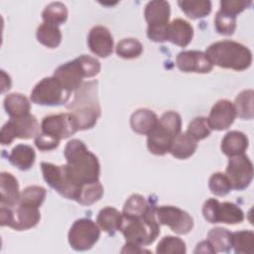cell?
Wrapping results in <instances>:
<instances>
[{"label": "cell", "instance_id": "cell-1", "mask_svg": "<svg viewBox=\"0 0 254 254\" xmlns=\"http://www.w3.org/2000/svg\"><path fill=\"white\" fill-rule=\"evenodd\" d=\"M64 155L66 160V164L64 165L65 173L69 181L79 190L83 185L99 181V161L82 141L78 139L68 141Z\"/></svg>", "mask_w": 254, "mask_h": 254}, {"label": "cell", "instance_id": "cell-2", "mask_svg": "<svg viewBox=\"0 0 254 254\" xmlns=\"http://www.w3.org/2000/svg\"><path fill=\"white\" fill-rule=\"evenodd\" d=\"M66 109L75 117L78 130H87L95 126L101 115V107L97 95V81L82 82L75 90L72 101L66 105Z\"/></svg>", "mask_w": 254, "mask_h": 254}, {"label": "cell", "instance_id": "cell-3", "mask_svg": "<svg viewBox=\"0 0 254 254\" xmlns=\"http://www.w3.org/2000/svg\"><path fill=\"white\" fill-rule=\"evenodd\" d=\"M156 206L150 205L145 214L129 216L122 214L119 231L123 234L126 243L138 246L152 244L160 234V223L155 214Z\"/></svg>", "mask_w": 254, "mask_h": 254}, {"label": "cell", "instance_id": "cell-4", "mask_svg": "<svg viewBox=\"0 0 254 254\" xmlns=\"http://www.w3.org/2000/svg\"><path fill=\"white\" fill-rule=\"evenodd\" d=\"M205 55L212 64L237 71L247 69L252 63V53L244 45L224 40L211 44Z\"/></svg>", "mask_w": 254, "mask_h": 254}, {"label": "cell", "instance_id": "cell-5", "mask_svg": "<svg viewBox=\"0 0 254 254\" xmlns=\"http://www.w3.org/2000/svg\"><path fill=\"white\" fill-rule=\"evenodd\" d=\"M101 65L98 60L87 55H81L56 68L54 76L67 91L71 92L79 88L84 77H93L99 73Z\"/></svg>", "mask_w": 254, "mask_h": 254}, {"label": "cell", "instance_id": "cell-6", "mask_svg": "<svg viewBox=\"0 0 254 254\" xmlns=\"http://www.w3.org/2000/svg\"><path fill=\"white\" fill-rule=\"evenodd\" d=\"M182 117L176 111L162 114L153 130L147 135V148L150 153L163 156L170 150L174 138L181 133Z\"/></svg>", "mask_w": 254, "mask_h": 254}, {"label": "cell", "instance_id": "cell-7", "mask_svg": "<svg viewBox=\"0 0 254 254\" xmlns=\"http://www.w3.org/2000/svg\"><path fill=\"white\" fill-rule=\"evenodd\" d=\"M148 23L147 36L156 43L167 41V31L171 16V6L168 1L153 0L146 4L144 11Z\"/></svg>", "mask_w": 254, "mask_h": 254}, {"label": "cell", "instance_id": "cell-8", "mask_svg": "<svg viewBox=\"0 0 254 254\" xmlns=\"http://www.w3.org/2000/svg\"><path fill=\"white\" fill-rule=\"evenodd\" d=\"M70 93L53 75L41 79L31 91L30 98L38 105L59 106L67 103Z\"/></svg>", "mask_w": 254, "mask_h": 254}, {"label": "cell", "instance_id": "cell-9", "mask_svg": "<svg viewBox=\"0 0 254 254\" xmlns=\"http://www.w3.org/2000/svg\"><path fill=\"white\" fill-rule=\"evenodd\" d=\"M41 219L39 207L18 203L16 208L1 205L0 224L22 231L35 227Z\"/></svg>", "mask_w": 254, "mask_h": 254}, {"label": "cell", "instance_id": "cell-10", "mask_svg": "<svg viewBox=\"0 0 254 254\" xmlns=\"http://www.w3.org/2000/svg\"><path fill=\"white\" fill-rule=\"evenodd\" d=\"M40 124L35 115L29 113L18 118H10L0 132V142L2 145H10L14 139H31L37 137Z\"/></svg>", "mask_w": 254, "mask_h": 254}, {"label": "cell", "instance_id": "cell-11", "mask_svg": "<svg viewBox=\"0 0 254 254\" xmlns=\"http://www.w3.org/2000/svg\"><path fill=\"white\" fill-rule=\"evenodd\" d=\"M41 169L44 180L52 189L67 199L77 200L80 190L69 181L64 165L42 162Z\"/></svg>", "mask_w": 254, "mask_h": 254}, {"label": "cell", "instance_id": "cell-12", "mask_svg": "<svg viewBox=\"0 0 254 254\" xmlns=\"http://www.w3.org/2000/svg\"><path fill=\"white\" fill-rule=\"evenodd\" d=\"M100 237L97 224L89 218H79L73 222L68 231V243L75 251H85L92 248Z\"/></svg>", "mask_w": 254, "mask_h": 254}, {"label": "cell", "instance_id": "cell-13", "mask_svg": "<svg viewBox=\"0 0 254 254\" xmlns=\"http://www.w3.org/2000/svg\"><path fill=\"white\" fill-rule=\"evenodd\" d=\"M155 214L160 225H167L177 234H188L193 227L192 217L185 210L173 205L156 206Z\"/></svg>", "mask_w": 254, "mask_h": 254}, {"label": "cell", "instance_id": "cell-14", "mask_svg": "<svg viewBox=\"0 0 254 254\" xmlns=\"http://www.w3.org/2000/svg\"><path fill=\"white\" fill-rule=\"evenodd\" d=\"M42 133L58 140L66 139L78 131L75 117L70 112L45 116L41 123Z\"/></svg>", "mask_w": 254, "mask_h": 254}, {"label": "cell", "instance_id": "cell-15", "mask_svg": "<svg viewBox=\"0 0 254 254\" xmlns=\"http://www.w3.org/2000/svg\"><path fill=\"white\" fill-rule=\"evenodd\" d=\"M225 175L233 190H243L250 186L253 179L252 162L244 154L230 157Z\"/></svg>", "mask_w": 254, "mask_h": 254}, {"label": "cell", "instance_id": "cell-16", "mask_svg": "<svg viewBox=\"0 0 254 254\" xmlns=\"http://www.w3.org/2000/svg\"><path fill=\"white\" fill-rule=\"evenodd\" d=\"M176 64L184 72L207 73L213 67L205 53L201 51H183L179 53L176 58Z\"/></svg>", "mask_w": 254, "mask_h": 254}, {"label": "cell", "instance_id": "cell-17", "mask_svg": "<svg viewBox=\"0 0 254 254\" xmlns=\"http://www.w3.org/2000/svg\"><path fill=\"white\" fill-rule=\"evenodd\" d=\"M87 45L89 50L100 58H107L113 52V37L109 30L101 25L90 29L87 36Z\"/></svg>", "mask_w": 254, "mask_h": 254}, {"label": "cell", "instance_id": "cell-18", "mask_svg": "<svg viewBox=\"0 0 254 254\" xmlns=\"http://www.w3.org/2000/svg\"><path fill=\"white\" fill-rule=\"evenodd\" d=\"M235 117L233 103L227 99H220L212 106L207 120L211 129L222 131L232 125Z\"/></svg>", "mask_w": 254, "mask_h": 254}, {"label": "cell", "instance_id": "cell-19", "mask_svg": "<svg viewBox=\"0 0 254 254\" xmlns=\"http://www.w3.org/2000/svg\"><path fill=\"white\" fill-rule=\"evenodd\" d=\"M193 28L186 20L177 18L169 23L167 31V41L185 48L192 40Z\"/></svg>", "mask_w": 254, "mask_h": 254}, {"label": "cell", "instance_id": "cell-20", "mask_svg": "<svg viewBox=\"0 0 254 254\" xmlns=\"http://www.w3.org/2000/svg\"><path fill=\"white\" fill-rule=\"evenodd\" d=\"M0 190H1V205L15 207L20 200L21 192L17 179L8 172L0 174Z\"/></svg>", "mask_w": 254, "mask_h": 254}, {"label": "cell", "instance_id": "cell-21", "mask_svg": "<svg viewBox=\"0 0 254 254\" xmlns=\"http://www.w3.org/2000/svg\"><path fill=\"white\" fill-rule=\"evenodd\" d=\"M249 145L247 136L240 131L227 132L221 140L220 149L226 156L234 157L245 153Z\"/></svg>", "mask_w": 254, "mask_h": 254}, {"label": "cell", "instance_id": "cell-22", "mask_svg": "<svg viewBox=\"0 0 254 254\" xmlns=\"http://www.w3.org/2000/svg\"><path fill=\"white\" fill-rule=\"evenodd\" d=\"M156 113L147 108L136 110L130 117V126L132 130L140 135H148L158 123Z\"/></svg>", "mask_w": 254, "mask_h": 254}, {"label": "cell", "instance_id": "cell-23", "mask_svg": "<svg viewBox=\"0 0 254 254\" xmlns=\"http://www.w3.org/2000/svg\"><path fill=\"white\" fill-rule=\"evenodd\" d=\"M197 149V143L187 133L178 134L170 147L171 155L180 160H186L191 157Z\"/></svg>", "mask_w": 254, "mask_h": 254}, {"label": "cell", "instance_id": "cell-24", "mask_svg": "<svg viewBox=\"0 0 254 254\" xmlns=\"http://www.w3.org/2000/svg\"><path fill=\"white\" fill-rule=\"evenodd\" d=\"M36 160V153L30 145L18 144L16 145L10 155L9 162L21 171L30 170Z\"/></svg>", "mask_w": 254, "mask_h": 254}, {"label": "cell", "instance_id": "cell-25", "mask_svg": "<svg viewBox=\"0 0 254 254\" xmlns=\"http://www.w3.org/2000/svg\"><path fill=\"white\" fill-rule=\"evenodd\" d=\"M4 108L10 118H18L30 113L31 104L24 94L13 92L4 98Z\"/></svg>", "mask_w": 254, "mask_h": 254}, {"label": "cell", "instance_id": "cell-26", "mask_svg": "<svg viewBox=\"0 0 254 254\" xmlns=\"http://www.w3.org/2000/svg\"><path fill=\"white\" fill-rule=\"evenodd\" d=\"M122 220V212L112 206H106L100 209L97 214L96 222L98 226L109 235H113L119 230Z\"/></svg>", "mask_w": 254, "mask_h": 254}, {"label": "cell", "instance_id": "cell-27", "mask_svg": "<svg viewBox=\"0 0 254 254\" xmlns=\"http://www.w3.org/2000/svg\"><path fill=\"white\" fill-rule=\"evenodd\" d=\"M36 36L39 43L50 49L59 47L62 42V33L59 26L49 23L41 24L37 29Z\"/></svg>", "mask_w": 254, "mask_h": 254}, {"label": "cell", "instance_id": "cell-28", "mask_svg": "<svg viewBox=\"0 0 254 254\" xmlns=\"http://www.w3.org/2000/svg\"><path fill=\"white\" fill-rule=\"evenodd\" d=\"M182 11L190 19L204 18L211 12V2L209 0H183L178 1Z\"/></svg>", "mask_w": 254, "mask_h": 254}, {"label": "cell", "instance_id": "cell-29", "mask_svg": "<svg viewBox=\"0 0 254 254\" xmlns=\"http://www.w3.org/2000/svg\"><path fill=\"white\" fill-rule=\"evenodd\" d=\"M236 116L241 119L251 120L254 117V91L245 89L241 91L235 98L233 103Z\"/></svg>", "mask_w": 254, "mask_h": 254}, {"label": "cell", "instance_id": "cell-30", "mask_svg": "<svg viewBox=\"0 0 254 254\" xmlns=\"http://www.w3.org/2000/svg\"><path fill=\"white\" fill-rule=\"evenodd\" d=\"M231 246L237 254H253L254 232L252 230H240L231 233Z\"/></svg>", "mask_w": 254, "mask_h": 254}, {"label": "cell", "instance_id": "cell-31", "mask_svg": "<svg viewBox=\"0 0 254 254\" xmlns=\"http://www.w3.org/2000/svg\"><path fill=\"white\" fill-rule=\"evenodd\" d=\"M207 240L212 245L215 252H230L231 246V232L223 227H215L207 233Z\"/></svg>", "mask_w": 254, "mask_h": 254}, {"label": "cell", "instance_id": "cell-32", "mask_svg": "<svg viewBox=\"0 0 254 254\" xmlns=\"http://www.w3.org/2000/svg\"><path fill=\"white\" fill-rule=\"evenodd\" d=\"M67 8L62 2H52L45 7L42 12V18L44 23L60 26L64 24L67 19Z\"/></svg>", "mask_w": 254, "mask_h": 254}, {"label": "cell", "instance_id": "cell-33", "mask_svg": "<svg viewBox=\"0 0 254 254\" xmlns=\"http://www.w3.org/2000/svg\"><path fill=\"white\" fill-rule=\"evenodd\" d=\"M244 220V212L233 202H220L218 211V222L227 224H237Z\"/></svg>", "mask_w": 254, "mask_h": 254}, {"label": "cell", "instance_id": "cell-34", "mask_svg": "<svg viewBox=\"0 0 254 254\" xmlns=\"http://www.w3.org/2000/svg\"><path fill=\"white\" fill-rule=\"evenodd\" d=\"M103 192L104 190L99 181L83 185L80 189L76 202L81 205H91L102 197Z\"/></svg>", "mask_w": 254, "mask_h": 254}, {"label": "cell", "instance_id": "cell-35", "mask_svg": "<svg viewBox=\"0 0 254 254\" xmlns=\"http://www.w3.org/2000/svg\"><path fill=\"white\" fill-rule=\"evenodd\" d=\"M115 52L117 56L122 59H136L143 53V46L138 40L127 38L118 42L115 48Z\"/></svg>", "mask_w": 254, "mask_h": 254}, {"label": "cell", "instance_id": "cell-36", "mask_svg": "<svg viewBox=\"0 0 254 254\" xmlns=\"http://www.w3.org/2000/svg\"><path fill=\"white\" fill-rule=\"evenodd\" d=\"M47 190L41 186H29L24 189L20 195L19 203L40 207L45 201Z\"/></svg>", "mask_w": 254, "mask_h": 254}, {"label": "cell", "instance_id": "cell-37", "mask_svg": "<svg viewBox=\"0 0 254 254\" xmlns=\"http://www.w3.org/2000/svg\"><path fill=\"white\" fill-rule=\"evenodd\" d=\"M150 204L147 202L145 197L141 194L135 193L129 196L125 201L122 214L129 216H140L146 213L149 209Z\"/></svg>", "mask_w": 254, "mask_h": 254}, {"label": "cell", "instance_id": "cell-38", "mask_svg": "<svg viewBox=\"0 0 254 254\" xmlns=\"http://www.w3.org/2000/svg\"><path fill=\"white\" fill-rule=\"evenodd\" d=\"M211 130L212 129L210 128L207 118L203 117V116H199V117L193 118L189 123L186 133L197 142L199 140H202V139L208 137Z\"/></svg>", "mask_w": 254, "mask_h": 254}, {"label": "cell", "instance_id": "cell-39", "mask_svg": "<svg viewBox=\"0 0 254 254\" xmlns=\"http://www.w3.org/2000/svg\"><path fill=\"white\" fill-rule=\"evenodd\" d=\"M156 252L160 254H185L187 252L186 243L179 237L165 236L158 243Z\"/></svg>", "mask_w": 254, "mask_h": 254}, {"label": "cell", "instance_id": "cell-40", "mask_svg": "<svg viewBox=\"0 0 254 254\" xmlns=\"http://www.w3.org/2000/svg\"><path fill=\"white\" fill-rule=\"evenodd\" d=\"M214 27L218 34L231 36L236 29V17L218 10L214 18Z\"/></svg>", "mask_w": 254, "mask_h": 254}, {"label": "cell", "instance_id": "cell-41", "mask_svg": "<svg viewBox=\"0 0 254 254\" xmlns=\"http://www.w3.org/2000/svg\"><path fill=\"white\" fill-rule=\"evenodd\" d=\"M208 188L211 193L217 196H224L232 190L227 176L220 172L214 173L210 176L208 180Z\"/></svg>", "mask_w": 254, "mask_h": 254}, {"label": "cell", "instance_id": "cell-42", "mask_svg": "<svg viewBox=\"0 0 254 254\" xmlns=\"http://www.w3.org/2000/svg\"><path fill=\"white\" fill-rule=\"evenodd\" d=\"M252 5V1H241V0H222L220 1V11L226 14H230L236 17L246 8Z\"/></svg>", "mask_w": 254, "mask_h": 254}, {"label": "cell", "instance_id": "cell-43", "mask_svg": "<svg viewBox=\"0 0 254 254\" xmlns=\"http://www.w3.org/2000/svg\"><path fill=\"white\" fill-rule=\"evenodd\" d=\"M220 202L216 198H208L202 205V214L209 223H218V211Z\"/></svg>", "mask_w": 254, "mask_h": 254}, {"label": "cell", "instance_id": "cell-44", "mask_svg": "<svg viewBox=\"0 0 254 254\" xmlns=\"http://www.w3.org/2000/svg\"><path fill=\"white\" fill-rule=\"evenodd\" d=\"M35 145L41 151H51L59 147L60 140L45 133H39L35 137Z\"/></svg>", "mask_w": 254, "mask_h": 254}, {"label": "cell", "instance_id": "cell-45", "mask_svg": "<svg viewBox=\"0 0 254 254\" xmlns=\"http://www.w3.org/2000/svg\"><path fill=\"white\" fill-rule=\"evenodd\" d=\"M194 253H211V254H213V253H216V252L213 249L212 245L209 243V241L208 240H204V241L199 242L196 245Z\"/></svg>", "mask_w": 254, "mask_h": 254}]
</instances>
